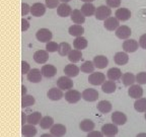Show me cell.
Here are the masks:
<instances>
[{
  "label": "cell",
  "mask_w": 146,
  "mask_h": 137,
  "mask_svg": "<svg viewBox=\"0 0 146 137\" xmlns=\"http://www.w3.org/2000/svg\"><path fill=\"white\" fill-rule=\"evenodd\" d=\"M144 117H145V120H146V112H145V116H144Z\"/></svg>",
  "instance_id": "56"
},
{
  "label": "cell",
  "mask_w": 146,
  "mask_h": 137,
  "mask_svg": "<svg viewBox=\"0 0 146 137\" xmlns=\"http://www.w3.org/2000/svg\"><path fill=\"white\" fill-rule=\"evenodd\" d=\"M70 17H71V21L75 23V25H82L85 21V15L82 13V11L79 10V9H73Z\"/></svg>",
  "instance_id": "18"
},
{
  "label": "cell",
  "mask_w": 146,
  "mask_h": 137,
  "mask_svg": "<svg viewBox=\"0 0 146 137\" xmlns=\"http://www.w3.org/2000/svg\"><path fill=\"white\" fill-rule=\"evenodd\" d=\"M73 85H74V83H73L72 79H71V77H69V76H61V77H59L57 79V86L59 87V88H61L62 90H69V89H71L73 87Z\"/></svg>",
  "instance_id": "5"
},
{
  "label": "cell",
  "mask_w": 146,
  "mask_h": 137,
  "mask_svg": "<svg viewBox=\"0 0 146 137\" xmlns=\"http://www.w3.org/2000/svg\"><path fill=\"white\" fill-rule=\"evenodd\" d=\"M59 1L60 0H45V4L46 6L50 9H54L56 7L59 6Z\"/></svg>",
  "instance_id": "43"
},
{
  "label": "cell",
  "mask_w": 146,
  "mask_h": 137,
  "mask_svg": "<svg viewBox=\"0 0 146 137\" xmlns=\"http://www.w3.org/2000/svg\"><path fill=\"white\" fill-rule=\"evenodd\" d=\"M112 14V10L111 7L108 5H100L96 8V18L98 21H106L107 18H109Z\"/></svg>",
  "instance_id": "1"
},
{
  "label": "cell",
  "mask_w": 146,
  "mask_h": 137,
  "mask_svg": "<svg viewBox=\"0 0 146 137\" xmlns=\"http://www.w3.org/2000/svg\"><path fill=\"white\" fill-rule=\"evenodd\" d=\"M96 6H94L92 3H84V4L81 6V11L82 13L84 14L85 17L86 16H92L94 14H96Z\"/></svg>",
  "instance_id": "31"
},
{
  "label": "cell",
  "mask_w": 146,
  "mask_h": 137,
  "mask_svg": "<svg viewBox=\"0 0 146 137\" xmlns=\"http://www.w3.org/2000/svg\"><path fill=\"white\" fill-rule=\"evenodd\" d=\"M81 1L84 3H91V2H94V0H81Z\"/></svg>",
  "instance_id": "54"
},
{
  "label": "cell",
  "mask_w": 146,
  "mask_h": 137,
  "mask_svg": "<svg viewBox=\"0 0 146 137\" xmlns=\"http://www.w3.org/2000/svg\"><path fill=\"white\" fill-rule=\"evenodd\" d=\"M68 33L71 36L77 38V37H81L83 35L84 29H83V27L81 25H73L68 29Z\"/></svg>",
  "instance_id": "33"
},
{
  "label": "cell",
  "mask_w": 146,
  "mask_h": 137,
  "mask_svg": "<svg viewBox=\"0 0 146 137\" xmlns=\"http://www.w3.org/2000/svg\"><path fill=\"white\" fill-rule=\"evenodd\" d=\"M53 125H54V119L50 116L43 117L40 122V126L42 129H49V128H52Z\"/></svg>",
  "instance_id": "40"
},
{
  "label": "cell",
  "mask_w": 146,
  "mask_h": 137,
  "mask_svg": "<svg viewBox=\"0 0 146 137\" xmlns=\"http://www.w3.org/2000/svg\"><path fill=\"white\" fill-rule=\"evenodd\" d=\"M71 46L69 43L63 42V43L59 44V49H58V53L60 56H68V54L71 52Z\"/></svg>",
  "instance_id": "37"
},
{
  "label": "cell",
  "mask_w": 146,
  "mask_h": 137,
  "mask_svg": "<svg viewBox=\"0 0 146 137\" xmlns=\"http://www.w3.org/2000/svg\"><path fill=\"white\" fill-rule=\"evenodd\" d=\"M134 109L138 113H145L146 112V98H141L135 100Z\"/></svg>",
  "instance_id": "35"
},
{
  "label": "cell",
  "mask_w": 146,
  "mask_h": 137,
  "mask_svg": "<svg viewBox=\"0 0 146 137\" xmlns=\"http://www.w3.org/2000/svg\"><path fill=\"white\" fill-rule=\"evenodd\" d=\"M27 94V87L25 85H21V96H25Z\"/></svg>",
  "instance_id": "51"
},
{
  "label": "cell",
  "mask_w": 146,
  "mask_h": 137,
  "mask_svg": "<svg viewBox=\"0 0 146 137\" xmlns=\"http://www.w3.org/2000/svg\"><path fill=\"white\" fill-rule=\"evenodd\" d=\"M52 32L48 29H40L38 32L36 33V40L41 43H48L52 40Z\"/></svg>",
  "instance_id": "2"
},
{
  "label": "cell",
  "mask_w": 146,
  "mask_h": 137,
  "mask_svg": "<svg viewBox=\"0 0 146 137\" xmlns=\"http://www.w3.org/2000/svg\"><path fill=\"white\" fill-rule=\"evenodd\" d=\"M82 98L86 102H96L98 98V92L94 88H86L82 91Z\"/></svg>",
  "instance_id": "11"
},
{
  "label": "cell",
  "mask_w": 146,
  "mask_h": 137,
  "mask_svg": "<svg viewBox=\"0 0 146 137\" xmlns=\"http://www.w3.org/2000/svg\"><path fill=\"white\" fill-rule=\"evenodd\" d=\"M132 34V31L127 25H120V27L115 31V35L118 39L120 40H127Z\"/></svg>",
  "instance_id": "7"
},
{
  "label": "cell",
  "mask_w": 146,
  "mask_h": 137,
  "mask_svg": "<svg viewBox=\"0 0 146 137\" xmlns=\"http://www.w3.org/2000/svg\"><path fill=\"white\" fill-rule=\"evenodd\" d=\"M136 137H146V133H139L136 135Z\"/></svg>",
  "instance_id": "53"
},
{
  "label": "cell",
  "mask_w": 146,
  "mask_h": 137,
  "mask_svg": "<svg viewBox=\"0 0 146 137\" xmlns=\"http://www.w3.org/2000/svg\"><path fill=\"white\" fill-rule=\"evenodd\" d=\"M107 137H114V136H107Z\"/></svg>",
  "instance_id": "57"
},
{
  "label": "cell",
  "mask_w": 146,
  "mask_h": 137,
  "mask_svg": "<svg viewBox=\"0 0 146 137\" xmlns=\"http://www.w3.org/2000/svg\"><path fill=\"white\" fill-rule=\"evenodd\" d=\"M107 5L111 8H118L121 5V0H107Z\"/></svg>",
  "instance_id": "44"
},
{
  "label": "cell",
  "mask_w": 146,
  "mask_h": 137,
  "mask_svg": "<svg viewBox=\"0 0 146 137\" xmlns=\"http://www.w3.org/2000/svg\"><path fill=\"white\" fill-rule=\"evenodd\" d=\"M42 114L40 112H34L32 114H30L27 116V123L29 124H32V125L36 126V124H40L42 120Z\"/></svg>",
  "instance_id": "36"
},
{
  "label": "cell",
  "mask_w": 146,
  "mask_h": 137,
  "mask_svg": "<svg viewBox=\"0 0 146 137\" xmlns=\"http://www.w3.org/2000/svg\"><path fill=\"white\" fill-rule=\"evenodd\" d=\"M49 59V52L47 50H38L34 54V60L38 64H45Z\"/></svg>",
  "instance_id": "13"
},
{
  "label": "cell",
  "mask_w": 146,
  "mask_h": 137,
  "mask_svg": "<svg viewBox=\"0 0 146 137\" xmlns=\"http://www.w3.org/2000/svg\"><path fill=\"white\" fill-rule=\"evenodd\" d=\"M66 132L67 129L63 124H54L52 128H50V133L54 137H63Z\"/></svg>",
  "instance_id": "14"
},
{
  "label": "cell",
  "mask_w": 146,
  "mask_h": 137,
  "mask_svg": "<svg viewBox=\"0 0 146 137\" xmlns=\"http://www.w3.org/2000/svg\"><path fill=\"white\" fill-rule=\"evenodd\" d=\"M62 3H67V2H69V1H71V0H60Z\"/></svg>",
  "instance_id": "55"
},
{
  "label": "cell",
  "mask_w": 146,
  "mask_h": 137,
  "mask_svg": "<svg viewBox=\"0 0 146 137\" xmlns=\"http://www.w3.org/2000/svg\"><path fill=\"white\" fill-rule=\"evenodd\" d=\"M139 46L142 49L146 50V34L142 35L139 38Z\"/></svg>",
  "instance_id": "47"
},
{
  "label": "cell",
  "mask_w": 146,
  "mask_h": 137,
  "mask_svg": "<svg viewBox=\"0 0 146 137\" xmlns=\"http://www.w3.org/2000/svg\"><path fill=\"white\" fill-rule=\"evenodd\" d=\"M27 80L32 83H39L42 81V77H43V74H42V71L38 68H33L30 70V72L27 74Z\"/></svg>",
  "instance_id": "8"
},
{
  "label": "cell",
  "mask_w": 146,
  "mask_h": 137,
  "mask_svg": "<svg viewBox=\"0 0 146 137\" xmlns=\"http://www.w3.org/2000/svg\"><path fill=\"white\" fill-rule=\"evenodd\" d=\"M94 127H96V125H94V123L91 121L90 119H84V120H82L79 123L80 130H82L83 132H91V131H94Z\"/></svg>",
  "instance_id": "26"
},
{
  "label": "cell",
  "mask_w": 146,
  "mask_h": 137,
  "mask_svg": "<svg viewBox=\"0 0 146 137\" xmlns=\"http://www.w3.org/2000/svg\"><path fill=\"white\" fill-rule=\"evenodd\" d=\"M64 96H65V100L69 104H76L82 98V94H80L79 91L75 90V89H69V90H67L65 92Z\"/></svg>",
  "instance_id": "3"
},
{
  "label": "cell",
  "mask_w": 146,
  "mask_h": 137,
  "mask_svg": "<svg viewBox=\"0 0 146 137\" xmlns=\"http://www.w3.org/2000/svg\"><path fill=\"white\" fill-rule=\"evenodd\" d=\"M116 88H117V85L115 83V81H113V80L109 79L102 84V89H103V91L106 92V94H113V92L116 91Z\"/></svg>",
  "instance_id": "32"
},
{
  "label": "cell",
  "mask_w": 146,
  "mask_h": 137,
  "mask_svg": "<svg viewBox=\"0 0 146 137\" xmlns=\"http://www.w3.org/2000/svg\"><path fill=\"white\" fill-rule=\"evenodd\" d=\"M29 29H30V23H29V21H27L25 18H23L21 19V31L25 32Z\"/></svg>",
  "instance_id": "48"
},
{
  "label": "cell",
  "mask_w": 146,
  "mask_h": 137,
  "mask_svg": "<svg viewBox=\"0 0 146 137\" xmlns=\"http://www.w3.org/2000/svg\"><path fill=\"white\" fill-rule=\"evenodd\" d=\"M128 94L130 98H135V100L141 98L143 96V88L140 84H133L128 89Z\"/></svg>",
  "instance_id": "10"
},
{
  "label": "cell",
  "mask_w": 146,
  "mask_h": 137,
  "mask_svg": "<svg viewBox=\"0 0 146 137\" xmlns=\"http://www.w3.org/2000/svg\"><path fill=\"white\" fill-rule=\"evenodd\" d=\"M94 65H96V68L104 69L108 66V64H109V59H108L106 56H104V55H98V56L94 57Z\"/></svg>",
  "instance_id": "27"
},
{
  "label": "cell",
  "mask_w": 146,
  "mask_h": 137,
  "mask_svg": "<svg viewBox=\"0 0 146 137\" xmlns=\"http://www.w3.org/2000/svg\"><path fill=\"white\" fill-rule=\"evenodd\" d=\"M112 122L116 124L117 126L125 125L126 122H127V116L123 112L116 111L112 114Z\"/></svg>",
  "instance_id": "15"
},
{
  "label": "cell",
  "mask_w": 146,
  "mask_h": 137,
  "mask_svg": "<svg viewBox=\"0 0 146 137\" xmlns=\"http://www.w3.org/2000/svg\"><path fill=\"white\" fill-rule=\"evenodd\" d=\"M36 103V100L31 94H25V96H21V108H29L31 106H34Z\"/></svg>",
  "instance_id": "39"
},
{
  "label": "cell",
  "mask_w": 146,
  "mask_h": 137,
  "mask_svg": "<svg viewBox=\"0 0 146 137\" xmlns=\"http://www.w3.org/2000/svg\"><path fill=\"white\" fill-rule=\"evenodd\" d=\"M122 82L125 86H131L136 82V76L131 72L124 73L122 76Z\"/></svg>",
  "instance_id": "30"
},
{
  "label": "cell",
  "mask_w": 146,
  "mask_h": 137,
  "mask_svg": "<svg viewBox=\"0 0 146 137\" xmlns=\"http://www.w3.org/2000/svg\"><path fill=\"white\" fill-rule=\"evenodd\" d=\"M94 68H96V65H94V61H85L81 64V66H80V70L81 72L83 73H92L94 71Z\"/></svg>",
  "instance_id": "38"
},
{
  "label": "cell",
  "mask_w": 146,
  "mask_h": 137,
  "mask_svg": "<svg viewBox=\"0 0 146 137\" xmlns=\"http://www.w3.org/2000/svg\"><path fill=\"white\" fill-rule=\"evenodd\" d=\"M88 81L92 85H102L106 81V75L102 72H92L88 76Z\"/></svg>",
  "instance_id": "6"
},
{
  "label": "cell",
  "mask_w": 146,
  "mask_h": 137,
  "mask_svg": "<svg viewBox=\"0 0 146 137\" xmlns=\"http://www.w3.org/2000/svg\"><path fill=\"white\" fill-rule=\"evenodd\" d=\"M118 127H117L116 124L114 123H109V124H105V125L102 127V132L104 133V135L106 136H115L118 133Z\"/></svg>",
  "instance_id": "19"
},
{
  "label": "cell",
  "mask_w": 146,
  "mask_h": 137,
  "mask_svg": "<svg viewBox=\"0 0 146 137\" xmlns=\"http://www.w3.org/2000/svg\"><path fill=\"white\" fill-rule=\"evenodd\" d=\"M30 70H31L30 64L27 63V61H21V73H23V75L27 74V73L30 72Z\"/></svg>",
  "instance_id": "46"
},
{
  "label": "cell",
  "mask_w": 146,
  "mask_h": 137,
  "mask_svg": "<svg viewBox=\"0 0 146 137\" xmlns=\"http://www.w3.org/2000/svg\"><path fill=\"white\" fill-rule=\"evenodd\" d=\"M87 45H88V42H87V40L85 39L84 37H82V36L75 38V40L73 42V47H74V49H77V50H80V51H82L83 49H86Z\"/></svg>",
  "instance_id": "28"
},
{
  "label": "cell",
  "mask_w": 146,
  "mask_h": 137,
  "mask_svg": "<svg viewBox=\"0 0 146 137\" xmlns=\"http://www.w3.org/2000/svg\"><path fill=\"white\" fill-rule=\"evenodd\" d=\"M41 71H42L43 76H45V77H47V78H51V77H54V76L56 75V73H57V68H56L54 65L46 64V65H43Z\"/></svg>",
  "instance_id": "20"
},
{
  "label": "cell",
  "mask_w": 146,
  "mask_h": 137,
  "mask_svg": "<svg viewBox=\"0 0 146 137\" xmlns=\"http://www.w3.org/2000/svg\"><path fill=\"white\" fill-rule=\"evenodd\" d=\"M104 27H105L106 30L110 31V32H113V31H116L119 27H120V23H119V19L115 16H110L109 18H107L106 21H104Z\"/></svg>",
  "instance_id": "12"
},
{
  "label": "cell",
  "mask_w": 146,
  "mask_h": 137,
  "mask_svg": "<svg viewBox=\"0 0 146 137\" xmlns=\"http://www.w3.org/2000/svg\"><path fill=\"white\" fill-rule=\"evenodd\" d=\"M86 137H104V133L100 132V131H91L87 134Z\"/></svg>",
  "instance_id": "49"
},
{
  "label": "cell",
  "mask_w": 146,
  "mask_h": 137,
  "mask_svg": "<svg viewBox=\"0 0 146 137\" xmlns=\"http://www.w3.org/2000/svg\"><path fill=\"white\" fill-rule=\"evenodd\" d=\"M67 57H68V60L71 63H77L82 59V53L80 50L74 49V50H71V52L69 53Z\"/></svg>",
  "instance_id": "34"
},
{
  "label": "cell",
  "mask_w": 146,
  "mask_h": 137,
  "mask_svg": "<svg viewBox=\"0 0 146 137\" xmlns=\"http://www.w3.org/2000/svg\"><path fill=\"white\" fill-rule=\"evenodd\" d=\"M40 137H54V136H53L51 133H50V134H47V133H45V134H42Z\"/></svg>",
  "instance_id": "52"
},
{
  "label": "cell",
  "mask_w": 146,
  "mask_h": 137,
  "mask_svg": "<svg viewBox=\"0 0 146 137\" xmlns=\"http://www.w3.org/2000/svg\"><path fill=\"white\" fill-rule=\"evenodd\" d=\"M136 82L138 84H146V72H140L136 75Z\"/></svg>",
  "instance_id": "42"
},
{
  "label": "cell",
  "mask_w": 146,
  "mask_h": 137,
  "mask_svg": "<svg viewBox=\"0 0 146 137\" xmlns=\"http://www.w3.org/2000/svg\"><path fill=\"white\" fill-rule=\"evenodd\" d=\"M57 13L61 17H67L70 16L72 13V9L67 3H61L59 6L57 7Z\"/></svg>",
  "instance_id": "25"
},
{
  "label": "cell",
  "mask_w": 146,
  "mask_h": 137,
  "mask_svg": "<svg viewBox=\"0 0 146 137\" xmlns=\"http://www.w3.org/2000/svg\"><path fill=\"white\" fill-rule=\"evenodd\" d=\"M98 110L100 111V113H103V114H107V113H110L112 111V104L111 102L109 100H100L98 103V106H96Z\"/></svg>",
  "instance_id": "29"
},
{
  "label": "cell",
  "mask_w": 146,
  "mask_h": 137,
  "mask_svg": "<svg viewBox=\"0 0 146 137\" xmlns=\"http://www.w3.org/2000/svg\"><path fill=\"white\" fill-rule=\"evenodd\" d=\"M58 49H59V44H57L56 42L50 41L46 44V50L48 51L49 53L58 52Z\"/></svg>",
  "instance_id": "41"
},
{
  "label": "cell",
  "mask_w": 146,
  "mask_h": 137,
  "mask_svg": "<svg viewBox=\"0 0 146 137\" xmlns=\"http://www.w3.org/2000/svg\"><path fill=\"white\" fill-rule=\"evenodd\" d=\"M31 13L33 16L36 17H41L46 13V5L43 3L36 2L31 6Z\"/></svg>",
  "instance_id": "9"
},
{
  "label": "cell",
  "mask_w": 146,
  "mask_h": 137,
  "mask_svg": "<svg viewBox=\"0 0 146 137\" xmlns=\"http://www.w3.org/2000/svg\"><path fill=\"white\" fill-rule=\"evenodd\" d=\"M79 71H80V68L76 66L74 63L68 64V65H66L65 68H64L65 75L69 76V77H76V76L79 74Z\"/></svg>",
  "instance_id": "21"
},
{
  "label": "cell",
  "mask_w": 146,
  "mask_h": 137,
  "mask_svg": "<svg viewBox=\"0 0 146 137\" xmlns=\"http://www.w3.org/2000/svg\"><path fill=\"white\" fill-rule=\"evenodd\" d=\"M36 128L32 124H25L21 127V134L25 137H34L36 135Z\"/></svg>",
  "instance_id": "23"
},
{
  "label": "cell",
  "mask_w": 146,
  "mask_h": 137,
  "mask_svg": "<svg viewBox=\"0 0 146 137\" xmlns=\"http://www.w3.org/2000/svg\"><path fill=\"white\" fill-rule=\"evenodd\" d=\"M31 12V6L27 3H21V15L25 16Z\"/></svg>",
  "instance_id": "45"
},
{
  "label": "cell",
  "mask_w": 146,
  "mask_h": 137,
  "mask_svg": "<svg viewBox=\"0 0 146 137\" xmlns=\"http://www.w3.org/2000/svg\"><path fill=\"white\" fill-rule=\"evenodd\" d=\"M139 42H137L134 39H127L123 43V50L126 53H134L138 50Z\"/></svg>",
  "instance_id": "4"
},
{
  "label": "cell",
  "mask_w": 146,
  "mask_h": 137,
  "mask_svg": "<svg viewBox=\"0 0 146 137\" xmlns=\"http://www.w3.org/2000/svg\"><path fill=\"white\" fill-rule=\"evenodd\" d=\"M27 123V116L25 112L21 113V125H25Z\"/></svg>",
  "instance_id": "50"
},
{
  "label": "cell",
  "mask_w": 146,
  "mask_h": 137,
  "mask_svg": "<svg viewBox=\"0 0 146 137\" xmlns=\"http://www.w3.org/2000/svg\"><path fill=\"white\" fill-rule=\"evenodd\" d=\"M114 61L117 65L123 66L129 62V56L126 52H117L114 56Z\"/></svg>",
  "instance_id": "22"
},
{
  "label": "cell",
  "mask_w": 146,
  "mask_h": 137,
  "mask_svg": "<svg viewBox=\"0 0 146 137\" xmlns=\"http://www.w3.org/2000/svg\"><path fill=\"white\" fill-rule=\"evenodd\" d=\"M115 16L120 21H127L131 17V11L128 8H125V7L118 8L116 10V12H115Z\"/></svg>",
  "instance_id": "17"
},
{
  "label": "cell",
  "mask_w": 146,
  "mask_h": 137,
  "mask_svg": "<svg viewBox=\"0 0 146 137\" xmlns=\"http://www.w3.org/2000/svg\"><path fill=\"white\" fill-rule=\"evenodd\" d=\"M47 96L51 100H60L64 96V94L63 91H62V89L57 86V87H52V88L49 89L48 92H47Z\"/></svg>",
  "instance_id": "16"
},
{
  "label": "cell",
  "mask_w": 146,
  "mask_h": 137,
  "mask_svg": "<svg viewBox=\"0 0 146 137\" xmlns=\"http://www.w3.org/2000/svg\"><path fill=\"white\" fill-rule=\"evenodd\" d=\"M107 76L110 80H113V81H116V80L121 79L123 74H122V71L118 67H113V68L109 69L107 72Z\"/></svg>",
  "instance_id": "24"
}]
</instances>
